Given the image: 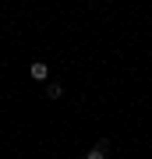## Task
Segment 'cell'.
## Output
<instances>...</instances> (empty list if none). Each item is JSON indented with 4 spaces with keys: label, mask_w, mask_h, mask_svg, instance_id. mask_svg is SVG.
Segmentation results:
<instances>
[{
    "label": "cell",
    "mask_w": 152,
    "mask_h": 159,
    "mask_svg": "<svg viewBox=\"0 0 152 159\" xmlns=\"http://www.w3.org/2000/svg\"><path fill=\"white\" fill-rule=\"evenodd\" d=\"M106 152H110V142H96L89 152H85V159H106Z\"/></svg>",
    "instance_id": "1"
},
{
    "label": "cell",
    "mask_w": 152,
    "mask_h": 159,
    "mask_svg": "<svg viewBox=\"0 0 152 159\" xmlns=\"http://www.w3.org/2000/svg\"><path fill=\"white\" fill-rule=\"evenodd\" d=\"M28 74H32V78H35V81H46V78H50V67H46V64H43V60H35V64H32V67H28Z\"/></svg>",
    "instance_id": "2"
},
{
    "label": "cell",
    "mask_w": 152,
    "mask_h": 159,
    "mask_svg": "<svg viewBox=\"0 0 152 159\" xmlns=\"http://www.w3.org/2000/svg\"><path fill=\"white\" fill-rule=\"evenodd\" d=\"M46 96H50V99H60V96H64V89L57 85V81H50V85H46Z\"/></svg>",
    "instance_id": "3"
}]
</instances>
